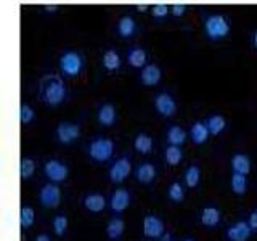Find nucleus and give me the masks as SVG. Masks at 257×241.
Returning <instances> with one entry per match:
<instances>
[{
	"label": "nucleus",
	"instance_id": "1",
	"mask_svg": "<svg viewBox=\"0 0 257 241\" xmlns=\"http://www.w3.org/2000/svg\"><path fill=\"white\" fill-rule=\"evenodd\" d=\"M39 93L45 104H48V106H58V104L63 103L64 96H66V87H64V82L60 76L48 74L40 80Z\"/></svg>",
	"mask_w": 257,
	"mask_h": 241
},
{
	"label": "nucleus",
	"instance_id": "2",
	"mask_svg": "<svg viewBox=\"0 0 257 241\" xmlns=\"http://www.w3.org/2000/svg\"><path fill=\"white\" fill-rule=\"evenodd\" d=\"M204 32L211 40L225 39L230 32V23L223 15H209L204 20Z\"/></svg>",
	"mask_w": 257,
	"mask_h": 241
},
{
	"label": "nucleus",
	"instance_id": "3",
	"mask_svg": "<svg viewBox=\"0 0 257 241\" xmlns=\"http://www.w3.org/2000/svg\"><path fill=\"white\" fill-rule=\"evenodd\" d=\"M84 68V60L80 53L74 50H68L60 56V71L68 77H76Z\"/></svg>",
	"mask_w": 257,
	"mask_h": 241
},
{
	"label": "nucleus",
	"instance_id": "4",
	"mask_svg": "<svg viewBox=\"0 0 257 241\" xmlns=\"http://www.w3.org/2000/svg\"><path fill=\"white\" fill-rule=\"evenodd\" d=\"M114 153V143L109 139H95L88 145V155L96 163H106Z\"/></svg>",
	"mask_w": 257,
	"mask_h": 241
},
{
	"label": "nucleus",
	"instance_id": "5",
	"mask_svg": "<svg viewBox=\"0 0 257 241\" xmlns=\"http://www.w3.org/2000/svg\"><path fill=\"white\" fill-rule=\"evenodd\" d=\"M39 201L40 204L44 207H48V209H55L58 207L60 203H61V190L56 183L50 182L42 187L39 193Z\"/></svg>",
	"mask_w": 257,
	"mask_h": 241
},
{
	"label": "nucleus",
	"instance_id": "6",
	"mask_svg": "<svg viewBox=\"0 0 257 241\" xmlns=\"http://www.w3.org/2000/svg\"><path fill=\"white\" fill-rule=\"evenodd\" d=\"M44 172L47 175V179L53 182V183H60L64 182L68 179L69 171H68V166L63 164L61 161L58 159H50L47 161L45 166H44Z\"/></svg>",
	"mask_w": 257,
	"mask_h": 241
},
{
	"label": "nucleus",
	"instance_id": "7",
	"mask_svg": "<svg viewBox=\"0 0 257 241\" xmlns=\"http://www.w3.org/2000/svg\"><path fill=\"white\" fill-rule=\"evenodd\" d=\"M80 135V127L74 123H60L58 127H56V139H58L60 143L63 145H69L72 142H76Z\"/></svg>",
	"mask_w": 257,
	"mask_h": 241
},
{
	"label": "nucleus",
	"instance_id": "8",
	"mask_svg": "<svg viewBox=\"0 0 257 241\" xmlns=\"http://www.w3.org/2000/svg\"><path fill=\"white\" fill-rule=\"evenodd\" d=\"M131 169H132V166H131L128 158H119L109 169V180L112 183L124 182L128 177V174H131Z\"/></svg>",
	"mask_w": 257,
	"mask_h": 241
},
{
	"label": "nucleus",
	"instance_id": "9",
	"mask_svg": "<svg viewBox=\"0 0 257 241\" xmlns=\"http://www.w3.org/2000/svg\"><path fill=\"white\" fill-rule=\"evenodd\" d=\"M143 235L147 238H159L164 235V223L156 215H147L143 219Z\"/></svg>",
	"mask_w": 257,
	"mask_h": 241
},
{
	"label": "nucleus",
	"instance_id": "10",
	"mask_svg": "<svg viewBox=\"0 0 257 241\" xmlns=\"http://www.w3.org/2000/svg\"><path fill=\"white\" fill-rule=\"evenodd\" d=\"M155 108L161 116L171 117L177 109V103L169 93H158L155 98Z\"/></svg>",
	"mask_w": 257,
	"mask_h": 241
},
{
	"label": "nucleus",
	"instance_id": "11",
	"mask_svg": "<svg viewBox=\"0 0 257 241\" xmlns=\"http://www.w3.org/2000/svg\"><path fill=\"white\" fill-rule=\"evenodd\" d=\"M251 227L244 220H239L236 223H233L231 227L227 230V238L230 241H247V238L251 236Z\"/></svg>",
	"mask_w": 257,
	"mask_h": 241
},
{
	"label": "nucleus",
	"instance_id": "12",
	"mask_svg": "<svg viewBox=\"0 0 257 241\" xmlns=\"http://www.w3.org/2000/svg\"><path fill=\"white\" fill-rule=\"evenodd\" d=\"M109 203H111V209L114 212H124L128 207V204H131V195H128V191L124 188L116 190L112 193Z\"/></svg>",
	"mask_w": 257,
	"mask_h": 241
},
{
	"label": "nucleus",
	"instance_id": "13",
	"mask_svg": "<svg viewBox=\"0 0 257 241\" xmlns=\"http://www.w3.org/2000/svg\"><path fill=\"white\" fill-rule=\"evenodd\" d=\"M161 76H163V72H161L159 66H156V64H147L145 68H142L140 79L147 87H153L161 80Z\"/></svg>",
	"mask_w": 257,
	"mask_h": 241
},
{
	"label": "nucleus",
	"instance_id": "14",
	"mask_svg": "<svg viewBox=\"0 0 257 241\" xmlns=\"http://www.w3.org/2000/svg\"><path fill=\"white\" fill-rule=\"evenodd\" d=\"M104 206H106V199H104L103 195H98V193H90L84 198V207L90 212H101Z\"/></svg>",
	"mask_w": 257,
	"mask_h": 241
},
{
	"label": "nucleus",
	"instance_id": "15",
	"mask_svg": "<svg viewBox=\"0 0 257 241\" xmlns=\"http://www.w3.org/2000/svg\"><path fill=\"white\" fill-rule=\"evenodd\" d=\"M96 116H98V123L106 127H111L116 123V109L111 103L101 104L98 108V112H96Z\"/></svg>",
	"mask_w": 257,
	"mask_h": 241
},
{
	"label": "nucleus",
	"instance_id": "16",
	"mask_svg": "<svg viewBox=\"0 0 257 241\" xmlns=\"http://www.w3.org/2000/svg\"><path fill=\"white\" fill-rule=\"evenodd\" d=\"M190 135H191V140L195 145H203L207 142L209 139V129L204 123H201V120H196L195 124L191 126V131H190Z\"/></svg>",
	"mask_w": 257,
	"mask_h": 241
},
{
	"label": "nucleus",
	"instance_id": "17",
	"mask_svg": "<svg viewBox=\"0 0 257 241\" xmlns=\"http://www.w3.org/2000/svg\"><path fill=\"white\" fill-rule=\"evenodd\" d=\"M135 177H137V180H139L140 183L148 185V183H151L153 180H155L156 169H155V166L150 164V163H143V164H140L139 167H137Z\"/></svg>",
	"mask_w": 257,
	"mask_h": 241
},
{
	"label": "nucleus",
	"instance_id": "18",
	"mask_svg": "<svg viewBox=\"0 0 257 241\" xmlns=\"http://www.w3.org/2000/svg\"><path fill=\"white\" fill-rule=\"evenodd\" d=\"M231 169H233V172H236V174L247 175L249 171H251V161H249L246 155L238 153V155L231 158Z\"/></svg>",
	"mask_w": 257,
	"mask_h": 241
},
{
	"label": "nucleus",
	"instance_id": "19",
	"mask_svg": "<svg viewBox=\"0 0 257 241\" xmlns=\"http://www.w3.org/2000/svg\"><path fill=\"white\" fill-rule=\"evenodd\" d=\"M127 61L131 66L134 68H145L147 66V52L143 50V48H139V47H135V48H131L127 53Z\"/></svg>",
	"mask_w": 257,
	"mask_h": 241
},
{
	"label": "nucleus",
	"instance_id": "20",
	"mask_svg": "<svg viewBox=\"0 0 257 241\" xmlns=\"http://www.w3.org/2000/svg\"><path fill=\"white\" fill-rule=\"evenodd\" d=\"M220 222V211L217 207H204L201 212V223L206 227H217Z\"/></svg>",
	"mask_w": 257,
	"mask_h": 241
},
{
	"label": "nucleus",
	"instance_id": "21",
	"mask_svg": "<svg viewBox=\"0 0 257 241\" xmlns=\"http://www.w3.org/2000/svg\"><path fill=\"white\" fill-rule=\"evenodd\" d=\"M137 29V24H135V20L132 18V16H122L119 21H117V32H119V36L120 37H131L134 36V32Z\"/></svg>",
	"mask_w": 257,
	"mask_h": 241
},
{
	"label": "nucleus",
	"instance_id": "22",
	"mask_svg": "<svg viewBox=\"0 0 257 241\" xmlns=\"http://www.w3.org/2000/svg\"><path fill=\"white\" fill-rule=\"evenodd\" d=\"M125 230V223L122 219H119V217H114V219H111L109 223H108V227H106V235L109 239L112 241H116L119 239L120 236H122V233Z\"/></svg>",
	"mask_w": 257,
	"mask_h": 241
},
{
	"label": "nucleus",
	"instance_id": "23",
	"mask_svg": "<svg viewBox=\"0 0 257 241\" xmlns=\"http://www.w3.org/2000/svg\"><path fill=\"white\" fill-rule=\"evenodd\" d=\"M103 68L106 71H116L120 68V56L114 50H106L103 53Z\"/></svg>",
	"mask_w": 257,
	"mask_h": 241
},
{
	"label": "nucleus",
	"instance_id": "24",
	"mask_svg": "<svg viewBox=\"0 0 257 241\" xmlns=\"http://www.w3.org/2000/svg\"><path fill=\"white\" fill-rule=\"evenodd\" d=\"M206 126H207L209 134H211V135H219V134H222L225 131V126H227V123H225L223 116L212 114L211 117L206 120Z\"/></svg>",
	"mask_w": 257,
	"mask_h": 241
},
{
	"label": "nucleus",
	"instance_id": "25",
	"mask_svg": "<svg viewBox=\"0 0 257 241\" xmlns=\"http://www.w3.org/2000/svg\"><path fill=\"white\" fill-rule=\"evenodd\" d=\"M167 140L171 145H174V147H180V145H183L185 140H187V132L179 126H172L167 131Z\"/></svg>",
	"mask_w": 257,
	"mask_h": 241
},
{
	"label": "nucleus",
	"instance_id": "26",
	"mask_svg": "<svg viewBox=\"0 0 257 241\" xmlns=\"http://www.w3.org/2000/svg\"><path fill=\"white\" fill-rule=\"evenodd\" d=\"M134 147L137 151L142 153V155H148V153L153 150V139L148 134H139L135 137Z\"/></svg>",
	"mask_w": 257,
	"mask_h": 241
},
{
	"label": "nucleus",
	"instance_id": "27",
	"mask_svg": "<svg viewBox=\"0 0 257 241\" xmlns=\"http://www.w3.org/2000/svg\"><path fill=\"white\" fill-rule=\"evenodd\" d=\"M231 190L235 195H244V193L247 191V179L246 175H241V174H236L233 172L231 175Z\"/></svg>",
	"mask_w": 257,
	"mask_h": 241
},
{
	"label": "nucleus",
	"instance_id": "28",
	"mask_svg": "<svg viewBox=\"0 0 257 241\" xmlns=\"http://www.w3.org/2000/svg\"><path fill=\"white\" fill-rule=\"evenodd\" d=\"M36 220V212L34 209L29 207V206H23L21 207V212H20V223L23 228H29L34 225Z\"/></svg>",
	"mask_w": 257,
	"mask_h": 241
},
{
	"label": "nucleus",
	"instance_id": "29",
	"mask_svg": "<svg viewBox=\"0 0 257 241\" xmlns=\"http://www.w3.org/2000/svg\"><path fill=\"white\" fill-rule=\"evenodd\" d=\"M36 171V163L32 161L31 158H23L21 163H20V175L23 180H28L32 177Z\"/></svg>",
	"mask_w": 257,
	"mask_h": 241
},
{
	"label": "nucleus",
	"instance_id": "30",
	"mask_svg": "<svg viewBox=\"0 0 257 241\" xmlns=\"http://www.w3.org/2000/svg\"><path fill=\"white\" fill-rule=\"evenodd\" d=\"M164 156H166L167 164H171V166L180 164V161H182V158H183L180 147H174V145H171V147H167V148H166Z\"/></svg>",
	"mask_w": 257,
	"mask_h": 241
},
{
	"label": "nucleus",
	"instance_id": "31",
	"mask_svg": "<svg viewBox=\"0 0 257 241\" xmlns=\"http://www.w3.org/2000/svg\"><path fill=\"white\" fill-rule=\"evenodd\" d=\"M201 179V172L198 166H190L185 172V183H187L188 188H195L196 185L199 183Z\"/></svg>",
	"mask_w": 257,
	"mask_h": 241
},
{
	"label": "nucleus",
	"instance_id": "32",
	"mask_svg": "<svg viewBox=\"0 0 257 241\" xmlns=\"http://www.w3.org/2000/svg\"><path fill=\"white\" fill-rule=\"evenodd\" d=\"M68 230V217L64 214L56 215L53 219V231L56 236H63Z\"/></svg>",
	"mask_w": 257,
	"mask_h": 241
},
{
	"label": "nucleus",
	"instance_id": "33",
	"mask_svg": "<svg viewBox=\"0 0 257 241\" xmlns=\"http://www.w3.org/2000/svg\"><path fill=\"white\" fill-rule=\"evenodd\" d=\"M169 198H171L172 201H175V203H180V201L183 199L185 193H183V188L182 185L179 182H174L171 187H169Z\"/></svg>",
	"mask_w": 257,
	"mask_h": 241
},
{
	"label": "nucleus",
	"instance_id": "34",
	"mask_svg": "<svg viewBox=\"0 0 257 241\" xmlns=\"http://www.w3.org/2000/svg\"><path fill=\"white\" fill-rule=\"evenodd\" d=\"M20 120L23 124H29L34 120V109L26 103H23L20 106Z\"/></svg>",
	"mask_w": 257,
	"mask_h": 241
},
{
	"label": "nucleus",
	"instance_id": "35",
	"mask_svg": "<svg viewBox=\"0 0 257 241\" xmlns=\"http://www.w3.org/2000/svg\"><path fill=\"white\" fill-rule=\"evenodd\" d=\"M169 12H171V7H167L166 4H155L151 8V13L155 18H164Z\"/></svg>",
	"mask_w": 257,
	"mask_h": 241
},
{
	"label": "nucleus",
	"instance_id": "36",
	"mask_svg": "<svg viewBox=\"0 0 257 241\" xmlns=\"http://www.w3.org/2000/svg\"><path fill=\"white\" fill-rule=\"evenodd\" d=\"M185 10H187V5L185 4H172L171 5V13L175 16H182L185 13Z\"/></svg>",
	"mask_w": 257,
	"mask_h": 241
},
{
	"label": "nucleus",
	"instance_id": "37",
	"mask_svg": "<svg viewBox=\"0 0 257 241\" xmlns=\"http://www.w3.org/2000/svg\"><path fill=\"white\" fill-rule=\"evenodd\" d=\"M249 227H251V230H257V211H252L251 215H249Z\"/></svg>",
	"mask_w": 257,
	"mask_h": 241
},
{
	"label": "nucleus",
	"instance_id": "38",
	"mask_svg": "<svg viewBox=\"0 0 257 241\" xmlns=\"http://www.w3.org/2000/svg\"><path fill=\"white\" fill-rule=\"evenodd\" d=\"M36 241H52V239H50V236H48V235L42 233V235H37L36 236Z\"/></svg>",
	"mask_w": 257,
	"mask_h": 241
},
{
	"label": "nucleus",
	"instance_id": "39",
	"mask_svg": "<svg viewBox=\"0 0 257 241\" xmlns=\"http://www.w3.org/2000/svg\"><path fill=\"white\" fill-rule=\"evenodd\" d=\"M135 8H137L139 12H147V10H148V5H147V4H137Z\"/></svg>",
	"mask_w": 257,
	"mask_h": 241
},
{
	"label": "nucleus",
	"instance_id": "40",
	"mask_svg": "<svg viewBox=\"0 0 257 241\" xmlns=\"http://www.w3.org/2000/svg\"><path fill=\"white\" fill-rule=\"evenodd\" d=\"M44 8H45V10L47 12H56V8H58V5H44Z\"/></svg>",
	"mask_w": 257,
	"mask_h": 241
},
{
	"label": "nucleus",
	"instance_id": "41",
	"mask_svg": "<svg viewBox=\"0 0 257 241\" xmlns=\"http://www.w3.org/2000/svg\"><path fill=\"white\" fill-rule=\"evenodd\" d=\"M161 239H163V241H172V236L169 235V233H166V235L161 236Z\"/></svg>",
	"mask_w": 257,
	"mask_h": 241
},
{
	"label": "nucleus",
	"instance_id": "42",
	"mask_svg": "<svg viewBox=\"0 0 257 241\" xmlns=\"http://www.w3.org/2000/svg\"><path fill=\"white\" fill-rule=\"evenodd\" d=\"M252 44H254V47L257 48V31L252 34Z\"/></svg>",
	"mask_w": 257,
	"mask_h": 241
},
{
	"label": "nucleus",
	"instance_id": "43",
	"mask_svg": "<svg viewBox=\"0 0 257 241\" xmlns=\"http://www.w3.org/2000/svg\"><path fill=\"white\" fill-rule=\"evenodd\" d=\"M183 241H195V239H191V238H187V239H183Z\"/></svg>",
	"mask_w": 257,
	"mask_h": 241
}]
</instances>
